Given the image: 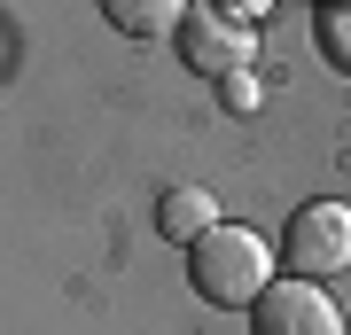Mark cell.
Listing matches in <instances>:
<instances>
[{
	"label": "cell",
	"mask_w": 351,
	"mask_h": 335,
	"mask_svg": "<svg viewBox=\"0 0 351 335\" xmlns=\"http://www.w3.org/2000/svg\"><path fill=\"white\" fill-rule=\"evenodd\" d=\"M281 265L297 281H336L351 273V203L343 195H313V203H297L281 226Z\"/></svg>",
	"instance_id": "obj_2"
},
{
	"label": "cell",
	"mask_w": 351,
	"mask_h": 335,
	"mask_svg": "<svg viewBox=\"0 0 351 335\" xmlns=\"http://www.w3.org/2000/svg\"><path fill=\"white\" fill-rule=\"evenodd\" d=\"M211 8H226V16H242V24H258V16L274 8V0H211Z\"/></svg>",
	"instance_id": "obj_9"
},
{
	"label": "cell",
	"mask_w": 351,
	"mask_h": 335,
	"mask_svg": "<svg viewBox=\"0 0 351 335\" xmlns=\"http://www.w3.org/2000/svg\"><path fill=\"white\" fill-rule=\"evenodd\" d=\"M250 335H343V304L328 297V281L281 273V281L250 304Z\"/></svg>",
	"instance_id": "obj_3"
},
{
	"label": "cell",
	"mask_w": 351,
	"mask_h": 335,
	"mask_svg": "<svg viewBox=\"0 0 351 335\" xmlns=\"http://www.w3.org/2000/svg\"><path fill=\"white\" fill-rule=\"evenodd\" d=\"M313 39H320V55L336 62V71H351V0H320Z\"/></svg>",
	"instance_id": "obj_7"
},
{
	"label": "cell",
	"mask_w": 351,
	"mask_h": 335,
	"mask_svg": "<svg viewBox=\"0 0 351 335\" xmlns=\"http://www.w3.org/2000/svg\"><path fill=\"white\" fill-rule=\"evenodd\" d=\"M94 8L125 39H180V24H188V0H94Z\"/></svg>",
	"instance_id": "obj_5"
},
{
	"label": "cell",
	"mask_w": 351,
	"mask_h": 335,
	"mask_svg": "<svg viewBox=\"0 0 351 335\" xmlns=\"http://www.w3.org/2000/svg\"><path fill=\"white\" fill-rule=\"evenodd\" d=\"M219 101H226V110H234V117H250V110H258V78H250V71L219 78Z\"/></svg>",
	"instance_id": "obj_8"
},
{
	"label": "cell",
	"mask_w": 351,
	"mask_h": 335,
	"mask_svg": "<svg viewBox=\"0 0 351 335\" xmlns=\"http://www.w3.org/2000/svg\"><path fill=\"white\" fill-rule=\"evenodd\" d=\"M156 226H164V234H172L180 249H188V242H203V234L219 226L211 187H164V195H156Z\"/></svg>",
	"instance_id": "obj_6"
},
{
	"label": "cell",
	"mask_w": 351,
	"mask_h": 335,
	"mask_svg": "<svg viewBox=\"0 0 351 335\" xmlns=\"http://www.w3.org/2000/svg\"><path fill=\"white\" fill-rule=\"evenodd\" d=\"M258 55V24H242V16L226 8H188V24H180V62H188L195 78H234L250 71Z\"/></svg>",
	"instance_id": "obj_4"
},
{
	"label": "cell",
	"mask_w": 351,
	"mask_h": 335,
	"mask_svg": "<svg viewBox=\"0 0 351 335\" xmlns=\"http://www.w3.org/2000/svg\"><path fill=\"white\" fill-rule=\"evenodd\" d=\"M274 249H265V234H250V226H211L203 242H188V288L203 304H219V312H250L265 288H274Z\"/></svg>",
	"instance_id": "obj_1"
}]
</instances>
